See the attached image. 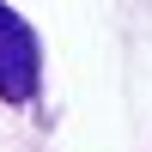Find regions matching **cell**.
<instances>
[{"instance_id":"cell-1","label":"cell","mask_w":152,"mask_h":152,"mask_svg":"<svg viewBox=\"0 0 152 152\" xmlns=\"http://www.w3.org/2000/svg\"><path fill=\"white\" fill-rule=\"evenodd\" d=\"M37 79H43L37 31L0 0V104H31V97H37Z\"/></svg>"}]
</instances>
